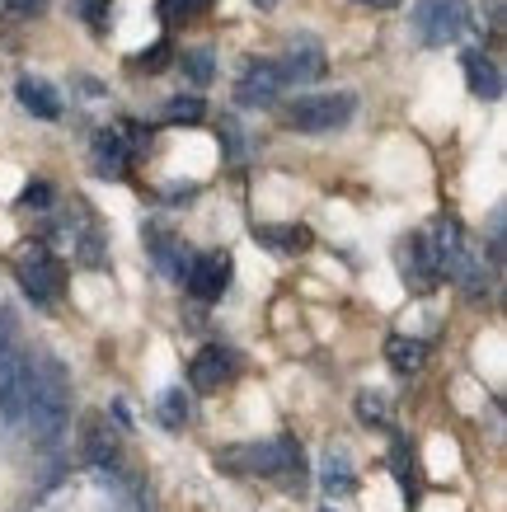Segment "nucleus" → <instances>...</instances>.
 Listing matches in <instances>:
<instances>
[{
	"label": "nucleus",
	"instance_id": "bb28decb",
	"mask_svg": "<svg viewBox=\"0 0 507 512\" xmlns=\"http://www.w3.org/2000/svg\"><path fill=\"white\" fill-rule=\"evenodd\" d=\"M202 5H212V0H160V15H165V24H174V19L198 15Z\"/></svg>",
	"mask_w": 507,
	"mask_h": 512
},
{
	"label": "nucleus",
	"instance_id": "1a4fd4ad",
	"mask_svg": "<svg viewBox=\"0 0 507 512\" xmlns=\"http://www.w3.org/2000/svg\"><path fill=\"white\" fill-rule=\"evenodd\" d=\"M282 71H277V62H249L245 71H240V80H235V104L240 109H268V104H277V94H282Z\"/></svg>",
	"mask_w": 507,
	"mask_h": 512
},
{
	"label": "nucleus",
	"instance_id": "393cba45",
	"mask_svg": "<svg viewBox=\"0 0 507 512\" xmlns=\"http://www.w3.org/2000/svg\"><path fill=\"white\" fill-rule=\"evenodd\" d=\"M390 461H395V480H400L404 498L414 503L418 489H414V461H409V447H404V442H395V451H390Z\"/></svg>",
	"mask_w": 507,
	"mask_h": 512
},
{
	"label": "nucleus",
	"instance_id": "cd10ccee",
	"mask_svg": "<svg viewBox=\"0 0 507 512\" xmlns=\"http://www.w3.org/2000/svg\"><path fill=\"white\" fill-rule=\"evenodd\" d=\"M47 202H52V184H43V179H38V184L24 188V198H19V207H38V212H43Z\"/></svg>",
	"mask_w": 507,
	"mask_h": 512
},
{
	"label": "nucleus",
	"instance_id": "a211bd4d",
	"mask_svg": "<svg viewBox=\"0 0 507 512\" xmlns=\"http://www.w3.org/2000/svg\"><path fill=\"white\" fill-rule=\"evenodd\" d=\"M146 245H151V254H155V264L165 268L174 282H184V268H188V254H184V245L174 240V235H165L160 226H146Z\"/></svg>",
	"mask_w": 507,
	"mask_h": 512
},
{
	"label": "nucleus",
	"instance_id": "6e6552de",
	"mask_svg": "<svg viewBox=\"0 0 507 512\" xmlns=\"http://www.w3.org/2000/svg\"><path fill=\"white\" fill-rule=\"evenodd\" d=\"M231 254H221V249H212V254H198V259H188L184 268V287L198 301H221L226 296V287H231Z\"/></svg>",
	"mask_w": 507,
	"mask_h": 512
},
{
	"label": "nucleus",
	"instance_id": "9d476101",
	"mask_svg": "<svg viewBox=\"0 0 507 512\" xmlns=\"http://www.w3.org/2000/svg\"><path fill=\"white\" fill-rule=\"evenodd\" d=\"M235 376V353L231 348H221V343H207V348H198V357L188 362V386L198 390V395H212V390H221L226 381Z\"/></svg>",
	"mask_w": 507,
	"mask_h": 512
},
{
	"label": "nucleus",
	"instance_id": "2eb2a0df",
	"mask_svg": "<svg viewBox=\"0 0 507 512\" xmlns=\"http://www.w3.org/2000/svg\"><path fill=\"white\" fill-rule=\"evenodd\" d=\"M465 66V85H470V94L475 99H503V71H498V62H493L489 52H465L461 57Z\"/></svg>",
	"mask_w": 507,
	"mask_h": 512
},
{
	"label": "nucleus",
	"instance_id": "f3484780",
	"mask_svg": "<svg viewBox=\"0 0 507 512\" xmlns=\"http://www.w3.org/2000/svg\"><path fill=\"white\" fill-rule=\"evenodd\" d=\"M320 484L329 498H348L357 489V475H353V461H348V451L343 447H329L320 461Z\"/></svg>",
	"mask_w": 507,
	"mask_h": 512
},
{
	"label": "nucleus",
	"instance_id": "4468645a",
	"mask_svg": "<svg viewBox=\"0 0 507 512\" xmlns=\"http://www.w3.org/2000/svg\"><path fill=\"white\" fill-rule=\"evenodd\" d=\"M80 447H85V461H90V466L118 470V461H123V451H118V433H113V428H108L99 414H94V419H85Z\"/></svg>",
	"mask_w": 507,
	"mask_h": 512
},
{
	"label": "nucleus",
	"instance_id": "72a5a7b5",
	"mask_svg": "<svg viewBox=\"0 0 507 512\" xmlns=\"http://www.w3.org/2000/svg\"><path fill=\"white\" fill-rule=\"evenodd\" d=\"M324 512H334V508H324Z\"/></svg>",
	"mask_w": 507,
	"mask_h": 512
},
{
	"label": "nucleus",
	"instance_id": "39448f33",
	"mask_svg": "<svg viewBox=\"0 0 507 512\" xmlns=\"http://www.w3.org/2000/svg\"><path fill=\"white\" fill-rule=\"evenodd\" d=\"M409 19H414V33L423 47H446L465 33L470 5H465V0H414Z\"/></svg>",
	"mask_w": 507,
	"mask_h": 512
},
{
	"label": "nucleus",
	"instance_id": "412c9836",
	"mask_svg": "<svg viewBox=\"0 0 507 512\" xmlns=\"http://www.w3.org/2000/svg\"><path fill=\"white\" fill-rule=\"evenodd\" d=\"M353 414H357V423H367V428H390V400H385V390H357Z\"/></svg>",
	"mask_w": 507,
	"mask_h": 512
},
{
	"label": "nucleus",
	"instance_id": "423d86ee",
	"mask_svg": "<svg viewBox=\"0 0 507 512\" xmlns=\"http://www.w3.org/2000/svg\"><path fill=\"white\" fill-rule=\"evenodd\" d=\"M19 287H24L29 301L52 306V301H62V292H66V268L57 264L43 245H33L29 254L19 259Z\"/></svg>",
	"mask_w": 507,
	"mask_h": 512
},
{
	"label": "nucleus",
	"instance_id": "dca6fc26",
	"mask_svg": "<svg viewBox=\"0 0 507 512\" xmlns=\"http://www.w3.org/2000/svg\"><path fill=\"white\" fill-rule=\"evenodd\" d=\"M15 94H19V104H24V113H33V118H43V123H57V118H62V94L52 90L47 80L19 76Z\"/></svg>",
	"mask_w": 507,
	"mask_h": 512
},
{
	"label": "nucleus",
	"instance_id": "f8f14e48",
	"mask_svg": "<svg viewBox=\"0 0 507 512\" xmlns=\"http://www.w3.org/2000/svg\"><path fill=\"white\" fill-rule=\"evenodd\" d=\"M277 71H282L287 85H310V80H320L324 76V47L315 43L310 33H301V38L287 43V57L277 62Z\"/></svg>",
	"mask_w": 507,
	"mask_h": 512
},
{
	"label": "nucleus",
	"instance_id": "6ab92c4d",
	"mask_svg": "<svg viewBox=\"0 0 507 512\" xmlns=\"http://www.w3.org/2000/svg\"><path fill=\"white\" fill-rule=\"evenodd\" d=\"M385 362H390L400 376H414L418 367L428 362V343L409 339V334H390V339H385Z\"/></svg>",
	"mask_w": 507,
	"mask_h": 512
},
{
	"label": "nucleus",
	"instance_id": "c756f323",
	"mask_svg": "<svg viewBox=\"0 0 507 512\" xmlns=\"http://www.w3.org/2000/svg\"><path fill=\"white\" fill-rule=\"evenodd\" d=\"M10 10H19V15H33V10H43L47 0H5Z\"/></svg>",
	"mask_w": 507,
	"mask_h": 512
},
{
	"label": "nucleus",
	"instance_id": "ddd939ff",
	"mask_svg": "<svg viewBox=\"0 0 507 512\" xmlns=\"http://www.w3.org/2000/svg\"><path fill=\"white\" fill-rule=\"evenodd\" d=\"M94 174L99 179H123L127 174V156H132V146L123 141V132H113V127H104V132H94Z\"/></svg>",
	"mask_w": 507,
	"mask_h": 512
},
{
	"label": "nucleus",
	"instance_id": "473e14b6",
	"mask_svg": "<svg viewBox=\"0 0 507 512\" xmlns=\"http://www.w3.org/2000/svg\"><path fill=\"white\" fill-rule=\"evenodd\" d=\"M254 5H259V10H273V5H277V0H254Z\"/></svg>",
	"mask_w": 507,
	"mask_h": 512
},
{
	"label": "nucleus",
	"instance_id": "a878e982",
	"mask_svg": "<svg viewBox=\"0 0 507 512\" xmlns=\"http://www.w3.org/2000/svg\"><path fill=\"white\" fill-rule=\"evenodd\" d=\"M108 5H113V0H76V15L85 19L94 33H104L108 29Z\"/></svg>",
	"mask_w": 507,
	"mask_h": 512
},
{
	"label": "nucleus",
	"instance_id": "7c9ffc66",
	"mask_svg": "<svg viewBox=\"0 0 507 512\" xmlns=\"http://www.w3.org/2000/svg\"><path fill=\"white\" fill-rule=\"evenodd\" d=\"M5 348H10V315L0 311V353H5Z\"/></svg>",
	"mask_w": 507,
	"mask_h": 512
},
{
	"label": "nucleus",
	"instance_id": "f03ea898",
	"mask_svg": "<svg viewBox=\"0 0 507 512\" xmlns=\"http://www.w3.org/2000/svg\"><path fill=\"white\" fill-rule=\"evenodd\" d=\"M24 419L33 428L38 447H57L66 437L71 423V376L57 357H33V386H29V404H24Z\"/></svg>",
	"mask_w": 507,
	"mask_h": 512
},
{
	"label": "nucleus",
	"instance_id": "2f4dec72",
	"mask_svg": "<svg viewBox=\"0 0 507 512\" xmlns=\"http://www.w3.org/2000/svg\"><path fill=\"white\" fill-rule=\"evenodd\" d=\"M353 5H371V10H395L400 0H353Z\"/></svg>",
	"mask_w": 507,
	"mask_h": 512
},
{
	"label": "nucleus",
	"instance_id": "0eeeda50",
	"mask_svg": "<svg viewBox=\"0 0 507 512\" xmlns=\"http://www.w3.org/2000/svg\"><path fill=\"white\" fill-rule=\"evenodd\" d=\"M29 386H33V357L5 348L0 353V419L5 423H24Z\"/></svg>",
	"mask_w": 507,
	"mask_h": 512
},
{
	"label": "nucleus",
	"instance_id": "aec40b11",
	"mask_svg": "<svg viewBox=\"0 0 507 512\" xmlns=\"http://www.w3.org/2000/svg\"><path fill=\"white\" fill-rule=\"evenodd\" d=\"M254 240H263V245L277 249V254H306V249L315 245L310 226H254Z\"/></svg>",
	"mask_w": 507,
	"mask_h": 512
},
{
	"label": "nucleus",
	"instance_id": "4be33fe9",
	"mask_svg": "<svg viewBox=\"0 0 507 512\" xmlns=\"http://www.w3.org/2000/svg\"><path fill=\"white\" fill-rule=\"evenodd\" d=\"M155 419L165 423V428H184L188 423V395L179 386L160 390V400H155Z\"/></svg>",
	"mask_w": 507,
	"mask_h": 512
},
{
	"label": "nucleus",
	"instance_id": "7ed1b4c3",
	"mask_svg": "<svg viewBox=\"0 0 507 512\" xmlns=\"http://www.w3.org/2000/svg\"><path fill=\"white\" fill-rule=\"evenodd\" d=\"M216 466L231 475H259V480H277V475H301L306 470V451L292 433L263 437V442H235V447L216 451Z\"/></svg>",
	"mask_w": 507,
	"mask_h": 512
},
{
	"label": "nucleus",
	"instance_id": "c85d7f7f",
	"mask_svg": "<svg viewBox=\"0 0 507 512\" xmlns=\"http://www.w3.org/2000/svg\"><path fill=\"white\" fill-rule=\"evenodd\" d=\"M141 66H146V71H160V66H169V43H155L151 52H141Z\"/></svg>",
	"mask_w": 507,
	"mask_h": 512
},
{
	"label": "nucleus",
	"instance_id": "20e7f679",
	"mask_svg": "<svg viewBox=\"0 0 507 512\" xmlns=\"http://www.w3.org/2000/svg\"><path fill=\"white\" fill-rule=\"evenodd\" d=\"M357 113V94L353 90H324V94H301L292 109L282 113V123L292 132H306V137H324V132H338L348 127Z\"/></svg>",
	"mask_w": 507,
	"mask_h": 512
},
{
	"label": "nucleus",
	"instance_id": "b1692460",
	"mask_svg": "<svg viewBox=\"0 0 507 512\" xmlns=\"http://www.w3.org/2000/svg\"><path fill=\"white\" fill-rule=\"evenodd\" d=\"M202 113H207V104L198 94H179L165 104V123H202Z\"/></svg>",
	"mask_w": 507,
	"mask_h": 512
},
{
	"label": "nucleus",
	"instance_id": "f257e3e1",
	"mask_svg": "<svg viewBox=\"0 0 507 512\" xmlns=\"http://www.w3.org/2000/svg\"><path fill=\"white\" fill-rule=\"evenodd\" d=\"M423 235H428V245H432L437 273H442L446 282H456L470 301H484V296H489V287H493V273H489V264H484V254L470 245V235H465L461 221H456V217H437Z\"/></svg>",
	"mask_w": 507,
	"mask_h": 512
},
{
	"label": "nucleus",
	"instance_id": "5701e85b",
	"mask_svg": "<svg viewBox=\"0 0 507 512\" xmlns=\"http://www.w3.org/2000/svg\"><path fill=\"white\" fill-rule=\"evenodd\" d=\"M184 76L193 80V85H212V76H216L212 47H193V52H184Z\"/></svg>",
	"mask_w": 507,
	"mask_h": 512
},
{
	"label": "nucleus",
	"instance_id": "9b49d317",
	"mask_svg": "<svg viewBox=\"0 0 507 512\" xmlns=\"http://www.w3.org/2000/svg\"><path fill=\"white\" fill-rule=\"evenodd\" d=\"M400 273H404V282H409L414 292H432V287L442 282L437 259H432V245H428V235L423 231L409 235V240H400Z\"/></svg>",
	"mask_w": 507,
	"mask_h": 512
}]
</instances>
